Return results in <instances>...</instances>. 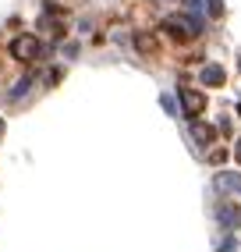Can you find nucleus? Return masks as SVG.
<instances>
[{
  "mask_svg": "<svg viewBox=\"0 0 241 252\" xmlns=\"http://www.w3.org/2000/svg\"><path fill=\"white\" fill-rule=\"evenodd\" d=\"M163 32L178 43H188L202 32V18H195V14H170V18H163Z\"/></svg>",
  "mask_w": 241,
  "mask_h": 252,
  "instance_id": "obj_1",
  "label": "nucleus"
},
{
  "mask_svg": "<svg viewBox=\"0 0 241 252\" xmlns=\"http://www.w3.org/2000/svg\"><path fill=\"white\" fill-rule=\"evenodd\" d=\"M11 57L14 61H22V64H36L39 57H43V43L36 39V36H14L11 39Z\"/></svg>",
  "mask_w": 241,
  "mask_h": 252,
  "instance_id": "obj_2",
  "label": "nucleus"
},
{
  "mask_svg": "<svg viewBox=\"0 0 241 252\" xmlns=\"http://www.w3.org/2000/svg\"><path fill=\"white\" fill-rule=\"evenodd\" d=\"M178 96H181V107H184V114H188V117H199V114L206 110V96H202L199 89L181 86V89H178Z\"/></svg>",
  "mask_w": 241,
  "mask_h": 252,
  "instance_id": "obj_3",
  "label": "nucleus"
},
{
  "mask_svg": "<svg viewBox=\"0 0 241 252\" xmlns=\"http://www.w3.org/2000/svg\"><path fill=\"white\" fill-rule=\"evenodd\" d=\"M216 217H220V224L227 227V231H234V227H241V210L238 206H231V203H220V210H216Z\"/></svg>",
  "mask_w": 241,
  "mask_h": 252,
  "instance_id": "obj_4",
  "label": "nucleus"
},
{
  "mask_svg": "<svg viewBox=\"0 0 241 252\" xmlns=\"http://www.w3.org/2000/svg\"><path fill=\"white\" fill-rule=\"evenodd\" d=\"M199 78H202V86H213V89H216V86H223V78H227V75H223L220 64H206Z\"/></svg>",
  "mask_w": 241,
  "mask_h": 252,
  "instance_id": "obj_5",
  "label": "nucleus"
},
{
  "mask_svg": "<svg viewBox=\"0 0 241 252\" xmlns=\"http://www.w3.org/2000/svg\"><path fill=\"white\" fill-rule=\"evenodd\" d=\"M192 135H195V142H202V146H213L216 131H213L210 125H202V121H192Z\"/></svg>",
  "mask_w": 241,
  "mask_h": 252,
  "instance_id": "obj_6",
  "label": "nucleus"
},
{
  "mask_svg": "<svg viewBox=\"0 0 241 252\" xmlns=\"http://www.w3.org/2000/svg\"><path fill=\"white\" fill-rule=\"evenodd\" d=\"M216 189H220V192H238V195H241V178H238V174H216Z\"/></svg>",
  "mask_w": 241,
  "mask_h": 252,
  "instance_id": "obj_7",
  "label": "nucleus"
},
{
  "mask_svg": "<svg viewBox=\"0 0 241 252\" xmlns=\"http://www.w3.org/2000/svg\"><path fill=\"white\" fill-rule=\"evenodd\" d=\"M39 29H46L54 39L64 36V22H60V18H50V14H43V18H39Z\"/></svg>",
  "mask_w": 241,
  "mask_h": 252,
  "instance_id": "obj_8",
  "label": "nucleus"
},
{
  "mask_svg": "<svg viewBox=\"0 0 241 252\" xmlns=\"http://www.w3.org/2000/svg\"><path fill=\"white\" fill-rule=\"evenodd\" d=\"M135 46H139L142 54H152V50H156V39L146 36V32H135Z\"/></svg>",
  "mask_w": 241,
  "mask_h": 252,
  "instance_id": "obj_9",
  "label": "nucleus"
},
{
  "mask_svg": "<svg viewBox=\"0 0 241 252\" xmlns=\"http://www.w3.org/2000/svg\"><path fill=\"white\" fill-rule=\"evenodd\" d=\"M210 4V14H223V0H206Z\"/></svg>",
  "mask_w": 241,
  "mask_h": 252,
  "instance_id": "obj_10",
  "label": "nucleus"
},
{
  "mask_svg": "<svg viewBox=\"0 0 241 252\" xmlns=\"http://www.w3.org/2000/svg\"><path fill=\"white\" fill-rule=\"evenodd\" d=\"M234 157H238V163H241V142H238V146H234Z\"/></svg>",
  "mask_w": 241,
  "mask_h": 252,
  "instance_id": "obj_11",
  "label": "nucleus"
},
{
  "mask_svg": "<svg viewBox=\"0 0 241 252\" xmlns=\"http://www.w3.org/2000/svg\"><path fill=\"white\" fill-rule=\"evenodd\" d=\"M238 68H241V61H238Z\"/></svg>",
  "mask_w": 241,
  "mask_h": 252,
  "instance_id": "obj_12",
  "label": "nucleus"
},
{
  "mask_svg": "<svg viewBox=\"0 0 241 252\" xmlns=\"http://www.w3.org/2000/svg\"><path fill=\"white\" fill-rule=\"evenodd\" d=\"M238 110H241V107H238Z\"/></svg>",
  "mask_w": 241,
  "mask_h": 252,
  "instance_id": "obj_13",
  "label": "nucleus"
}]
</instances>
